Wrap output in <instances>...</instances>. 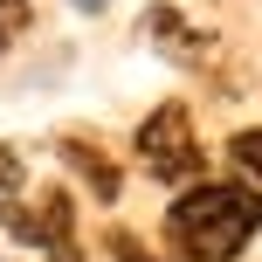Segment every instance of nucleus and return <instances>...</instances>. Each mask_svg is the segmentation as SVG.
Returning <instances> with one entry per match:
<instances>
[{
    "mask_svg": "<svg viewBox=\"0 0 262 262\" xmlns=\"http://www.w3.org/2000/svg\"><path fill=\"white\" fill-rule=\"evenodd\" d=\"M145 35H152V49H166V55H180V62H200V55H214V35H200L193 21H180L172 7H145Z\"/></svg>",
    "mask_w": 262,
    "mask_h": 262,
    "instance_id": "20e7f679",
    "label": "nucleus"
},
{
    "mask_svg": "<svg viewBox=\"0 0 262 262\" xmlns=\"http://www.w3.org/2000/svg\"><path fill=\"white\" fill-rule=\"evenodd\" d=\"M138 166L152 180L180 186V180H200V145H193V118L180 104H159L152 118L138 124Z\"/></svg>",
    "mask_w": 262,
    "mask_h": 262,
    "instance_id": "7ed1b4c3",
    "label": "nucleus"
},
{
    "mask_svg": "<svg viewBox=\"0 0 262 262\" xmlns=\"http://www.w3.org/2000/svg\"><path fill=\"white\" fill-rule=\"evenodd\" d=\"M0 228H7L14 242H28V249H41L49 262H83L76 255V207H69L62 186H49V193H35V200H7V207H0Z\"/></svg>",
    "mask_w": 262,
    "mask_h": 262,
    "instance_id": "f03ea898",
    "label": "nucleus"
},
{
    "mask_svg": "<svg viewBox=\"0 0 262 262\" xmlns=\"http://www.w3.org/2000/svg\"><path fill=\"white\" fill-rule=\"evenodd\" d=\"M255 228H262L255 186H193L166 207V235L186 262H235Z\"/></svg>",
    "mask_w": 262,
    "mask_h": 262,
    "instance_id": "f257e3e1",
    "label": "nucleus"
},
{
    "mask_svg": "<svg viewBox=\"0 0 262 262\" xmlns=\"http://www.w3.org/2000/svg\"><path fill=\"white\" fill-rule=\"evenodd\" d=\"M76 7H104V0H76Z\"/></svg>",
    "mask_w": 262,
    "mask_h": 262,
    "instance_id": "1a4fd4ad",
    "label": "nucleus"
},
{
    "mask_svg": "<svg viewBox=\"0 0 262 262\" xmlns=\"http://www.w3.org/2000/svg\"><path fill=\"white\" fill-rule=\"evenodd\" d=\"M111 255H118V262H159V255H145L131 235H111Z\"/></svg>",
    "mask_w": 262,
    "mask_h": 262,
    "instance_id": "6e6552de",
    "label": "nucleus"
},
{
    "mask_svg": "<svg viewBox=\"0 0 262 262\" xmlns=\"http://www.w3.org/2000/svg\"><path fill=\"white\" fill-rule=\"evenodd\" d=\"M228 152H235V166H242V172H255V180H262V131H242Z\"/></svg>",
    "mask_w": 262,
    "mask_h": 262,
    "instance_id": "423d86ee",
    "label": "nucleus"
},
{
    "mask_svg": "<svg viewBox=\"0 0 262 262\" xmlns=\"http://www.w3.org/2000/svg\"><path fill=\"white\" fill-rule=\"evenodd\" d=\"M21 28H28V0H0V49H7Z\"/></svg>",
    "mask_w": 262,
    "mask_h": 262,
    "instance_id": "0eeeda50",
    "label": "nucleus"
},
{
    "mask_svg": "<svg viewBox=\"0 0 262 262\" xmlns=\"http://www.w3.org/2000/svg\"><path fill=\"white\" fill-rule=\"evenodd\" d=\"M55 152H62V166H76L83 180H90V193H97V200H111V193H118V166H111V159H97L83 138H62Z\"/></svg>",
    "mask_w": 262,
    "mask_h": 262,
    "instance_id": "39448f33",
    "label": "nucleus"
}]
</instances>
